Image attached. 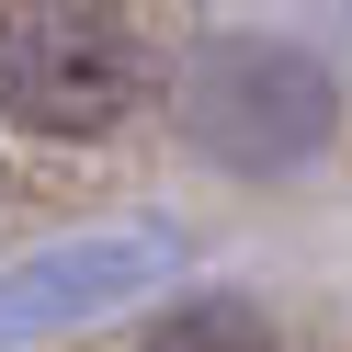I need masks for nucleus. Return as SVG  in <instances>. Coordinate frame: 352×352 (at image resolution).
<instances>
[{"instance_id":"f03ea898","label":"nucleus","mask_w":352,"mask_h":352,"mask_svg":"<svg viewBox=\"0 0 352 352\" xmlns=\"http://www.w3.org/2000/svg\"><path fill=\"white\" fill-rule=\"evenodd\" d=\"M148 352H273V318L250 296H193L148 329Z\"/></svg>"},{"instance_id":"f257e3e1","label":"nucleus","mask_w":352,"mask_h":352,"mask_svg":"<svg viewBox=\"0 0 352 352\" xmlns=\"http://www.w3.org/2000/svg\"><path fill=\"white\" fill-rule=\"evenodd\" d=\"M137 23L125 12H80V0H23L0 12V114L46 148H91L137 114Z\"/></svg>"}]
</instances>
